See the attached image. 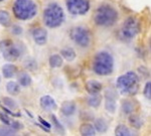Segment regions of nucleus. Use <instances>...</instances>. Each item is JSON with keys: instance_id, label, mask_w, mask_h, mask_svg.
Wrapping results in <instances>:
<instances>
[{"instance_id": "c85d7f7f", "label": "nucleus", "mask_w": 151, "mask_h": 136, "mask_svg": "<svg viewBox=\"0 0 151 136\" xmlns=\"http://www.w3.org/2000/svg\"><path fill=\"white\" fill-rule=\"evenodd\" d=\"M17 133V131L14 130L13 128L9 127H1L0 128V136H10V135H15Z\"/></svg>"}, {"instance_id": "f3484780", "label": "nucleus", "mask_w": 151, "mask_h": 136, "mask_svg": "<svg viewBox=\"0 0 151 136\" xmlns=\"http://www.w3.org/2000/svg\"><path fill=\"white\" fill-rule=\"evenodd\" d=\"M80 133L85 136H93L96 135V130H95L94 126L92 124L85 123V124H82L81 127H80Z\"/></svg>"}, {"instance_id": "4be33fe9", "label": "nucleus", "mask_w": 151, "mask_h": 136, "mask_svg": "<svg viewBox=\"0 0 151 136\" xmlns=\"http://www.w3.org/2000/svg\"><path fill=\"white\" fill-rule=\"evenodd\" d=\"M101 101H102V97H101V95H99V94L91 95V96L88 98V104L91 107H93V108L99 107L100 104H101Z\"/></svg>"}, {"instance_id": "0eeeda50", "label": "nucleus", "mask_w": 151, "mask_h": 136, "mask_svg": "<svg viewBox=\"0 0 151 136\" xmlns=\"http://www.w3.org/2000/svg\"><path fill=\"white\" fill-rule=\"evenodd\" d=\"M70 37L76 45L81 47H88L91 42V35L87 28L83 26H77L70 31Z\"/></svg>"}, {"instance_id": "9b49d317", "label": "nucleus", "mask_w": 151, "mask_h": 136, "mask_svg": "<svg viewBox=\"0 0 151 136\" xmlns=\"http://www.w3.org/2000/svg\"><path fill=\"white\" fill-rule=\"evenodd\" d=\"M113 91H107L105 96V109L108 112L114 113L116 111V96Z\"/></svg>"}, {"instance_id": "6ab92c4d", "label": "nucleus", "mask_w": 151, "mask_h": 136, "mask_svg": "<svg viewBox=\"0 0 151 136\" xmlns=\"http://www.w3.org/2000/svg\"><path fill=\"white\" fill-rule=\"evenodd\" d=\"M60 55L65 60H67L68 62H72V60L76 59V55H76V52L72 47H65L60 50Z\"/></svg>"}, {"instance_id": "393cba45", "label": "nucleus", "mask_w": 151, "mask_h": 136, "mask_svg": "<svg viewBox=\"0 0 151 136\" xmlns=\"http://www.w3.org/2000/svg\"><path fill=\"white\" fill-rule=\"evenodd\" d=\"M122 111L124 114H126V115L133 113V111H134L133 102H131L129 100H124L122 102Z\"/></svg>"}, {"instance_id": "f8f14e48", "label": "nucleus", "mask_w": 151, "mask_h": 136, "mask_svg": "<svg viewBox=\"0 0 151 136\" xmlns=\"http://www.w3.org/2000/svg\"><path fill=\"white\" fill-rule=\"evenodd\" d=\"M40 103V107L45 111H52L57 109V103H55V99L50 96H47V95L41 97Z\"/></svg>"}, {"instance_id": "e433bc0d", "label": "nucleus", "mask_w": 151, "mask_h": 136, "mask_svg": "<svg viewBox=\"0 0 151 136\" xmlns=\"http://www.w3.org/2000/svg\"><path fill=\"white\" fill-rule=\"evenodd\" d=\"M1 1H4V0H0V2H1Z\"/></svg>"}, {"instance_id": "c756f323", "label": "nucleus", "mask_w": 151, "mask_h": 136, "mask_svg": "<svg viewBox=\"0 0 151 136\" xmlns=\"http://www.w3.org/2000/svg\"><path fill=\"white\" fill-rule=\"evenodd\" d=\"M24 65H25V68L29 71L33 72L36 70V68H37V64H36V62L33 59H29V60H26L25 63H24Z\"/></svg>"}, {"instance_id": "b1692460", "label": "nucleus", "mask_w": 151, "mask_h": 136, "mask_svg": "<svg viewBox=\"0 0 151 136\" xmlns=\"http://www.w3.org/2000/svg\"><path fill=\"white\" fill-rule=\"evenodd\" d=\"M115 134L118 136H130L131 131L129 130V128L125 125H118L115 129Z\"/></svg>"}, {"instance_id": "473e14b6", "label": "nucleus", "mask_w": 151, "mask_h": 136, "mask_svg": "<svg viewBox=\"0 0 151 136\" xmlns=\"http://www.w3.org/2000/svg\"><path fill=\"white\" fill-rule=\"evenodd\" d=\"M150 95H151V83L149 81L146 83L145 87H144V96L150 100Z\"/></svg>"}, {"instance_id": "4468645a", "label": "nucleus", "mask_w": 151, "mask_h": 136, "mask_svg": "<svg viewBox=\"0 0 151 136\" xmlns=\"http://www.w3.org/2000/svg\"><path fill=\"white\" fill-rule=\"evenodd\" d=\"M102 86L101 83H99L98 81H95V80H91V81H88L86 84V90L90 95H94V94H99L101 92Z\"/></svg>"}, {"instance_id": "39448f33", "label": "nucleus", "mask_w": 151, "mask_h": 136, "mask_svg": "<svg viewBox=\"0 0 151 136\" xmlns=\"http://www.w3.org/2000/svg\"><path fill=\"white\" fill-rule=\"evenodd\" d=\"M138 77L134 72H127L117 79L116 87L123 95L134 94L137 90Z\"/></svg>"}, {"instance_id": "f704fd0d", "label": "nucleus", "mask_w": 151, "mask_h": 136, "mask_svg": "<svg viewBox=\"0 0 151 136\" xmlns=\"http://www.w3.org/2000/svg\"><path fill=\"white\" fill-rule=\"evenodd\" d=\"M3 111L5 113H7V114H10V115L14 116V117H19V116H20V113H14V112H12L10 109H8V108H4V107H3Z\"/></svg>"}, {"instance_id": "a878e982", "label": "nucleus", "mask_w": 151, "mask_h": 136, "mask_svg": "<svg viewBox=\"0 0 151 136\" xmlns=\"http://www.w3.org/2000/svg\"><path fill=\"white\" fill-rule=\"evenodd\" d=\"M129 123H130L131 126H133L136 129H139L142 126V120L138 115H131L129 117Z\"/></svg>"}, {"instance_id": "20e7f679", "label": "nucleus", "mask_w": 151, "mask_h": 136, "mask_svg": "<svg viewBox=\"0 0 151 136\" xmlns=\"http://www.w3.org/2000/svg\"><path fill=\"white\" fill-rule=\"evenodd\" d=\"M93 71L99 76H109L114 71V59L107 52H100L93 62Z\"/></svg>"}, {"instance_id": "bb28decb", "label": "nucleus", "mask_w": 151, "mask_h": 136, "mask_svg": "<svg viewBox=\"0 0 151 136\" xmlns=\"http://www.w3.org/2000/svg\"><path fill=\"white\" fill-rule=\"evenodd\" d=\"M50 118H52V125H53V127H55V131L58 133H60V134H65V131L64 126L60 124V122L58 120V118L55 117V115H52V117Z\"/></svg>"}, {"instance_id": "6e6552de", "label": "nucleus", "mask_w": 151, "mask_h": 136, "mask_svg": "<svg viewBox=\"0 0 151 136\" xmlns=\"http://www.w3.org/2000/svg\"><path fill=\"white\" fill-rule=\"evenodd\" d=\"M140 25L138 19L135 17H128L124 21L121 33H122L123 37L127 38V40H131V38H134L138 35Z\"/></svg>"}, {"instance_id": "9d476101", "label": "nucleus", "mask_w": 151, "mask_h": 136, "mask_svg": "<svg viewBox=\"0 0 151 136\" xmlns=\"http://www.w3.org/2000/svg\"><path fill=\"white\" fill-rule=\"evenodd\" d=\"M32 38L38 45H43L47 42V31L45 28L37 27L32 30Z\"/></svg>"}, {"instance_id": "c9c22d12", "label": "nucleus", "mask_w": 151, "mask_h": 136, "mask_svg": "<svg viewBox=\"0 0 151 136\" xmlns=\"http://www.w3.org/2000/svg\"><path fill=\"white\" fill-rule=\"evenodd\" d=\"M38 120H40V122L41 123V126H45V127H47V129H50V123H47V121H45V119L41 118L40 116L38 117Z\"/></svg>"}, {"instance_id": "7ed1b4c3", "label": "nucleus", "mask_w": 151, "mask_h": 136, "mask_svg": "<svg viewBox=\"0 0 151 136\" xmlns=\"http://www.w3.org/2000/svg\"><path fill=\"white\" fill-rule=\"evenodd\" d=\"M12 9L18 20H29L37 14V5L32 0H15Z\"/></svg>"}, {"instance_id": "f03ea898", "label": "nucleus", "mask_w": 151, "mask_h": 136, "mask_svg": "<svg viewBox=\"0 0 151 136\" xmlns=\"http://www.w3.org/2000/svg\"><path fill=\"white\" fill-rule=\"evenodd\" d=\"M65 21V12L58 3L48 4L43 10V22L50 28H57Z\"/></svg>"}, {"instance_id": "dca6fc26", "label": "nucleus", "mask_w": 151, "mask_h": 136, "mask_svg": "<svg viewBox=\"0 0 151 136\" xmlns=\"http://www.w3.org/2000/svg\"><path fill=\"white\" fill-rule=\"evenodd\" d=\"M94 128L96 130V132H100V133H105L108 129V124L105 121V119L103 118H98L95 120L94 123Z\"/></svg>"}, {"instance_id": "f257e3e1", "label": "nucleus", "mask_w": 151, "mask_h": 136, "mask_svg": "<svg viewBox=\"0 0 151 136\" xmlns=\"http://www.w3.org/2000/svg\"><path fill=\"white\" fill-rule=\"evenodd\" d=\"M118 11L113 6L104 4L97 8L95 12L94 20L97 25L108 27V26L114 25L118 20Z\"/></svg>"}, {"instance_id": "2eb2a0df", "label": "nucleus", "mask_w": 151, "mask_h": 136, "mask_svg": "<svg viewBox=\"0 0 151 136\" xmlns=\"http://www.w3.org/2000/svg\"><path fill=\"white\" fill-rule=\"evenodd\" d=\"M17 72V68L13 64H6L2 67V74L5 79H10L16 74Z\"/></svg>"}, {"instance_id": "412c9836", "label": "nucleus", "mask_w": 151, "mask_h": 136, "mask_svg": "<svg viewBox=\"0 0 151 136\" xmlns=\"http://www.w3.org/2000/svg\"><path fill=\"white\" fill-rule=\"evenodd\" d=\"M50 68H52V69H55V68H60L62 67L63 65V58L60 55H58V53H55V55H52L50 57Z\"/></svg>"}, {"instance_id": "1a4fd4ad", "label": "nucleus", "mask_w": 151, "mask_h": 136, "mask_svg": "<svg viewBox=\"0 0 151 136\" xmlns=\"http://www.w3.org/2000/svg\"><path fill=\"white\" fill-rule=\"evenodd\" d=\"M67 8L73 15H84L90 9L88 0H67Z\"/></svg>"}, {"instance_id": "aec40b11", "label": "nucleus", "mask_w": 151, "mask_h": 136, "mask_svg": "<svg viewBox=\"0 0 151 136\" xmlns=\"http://www.w3.org/2000/svg\"><path fill=\"white\" fill-rule=\"evenodd\" d=\"M0 24L4 27L11 25V18L10 14L6 10H0Z\"/></svg>"}, {"instance_id": "ddd939ff", "label": "nucleus", "mask_w": 151, "mask_h": 136, "mask_svg": "<svg viewBox=\"0 0 151 136\" xmlns=\"http://www.w3.org/2000/svg\"><path fill=\"white\" fill-rule=\"evenodd\" d=\"M60 112L65 116H72L76 112V104L73 101H65L60 106Z\"/></svg>"}, {"instance_id": "423d86ee", "label": "nucleus", "mask_w": 151, "mask_h": 136, "mask_svg": "<svg viewBox=\"0 0 151 136\" xmlns=\"http://www.w3.org/2000/svg\"><path fill=\"white\" fill-rule=\"evenodd\" d=\"M0 53L8 62H14L21 55L18 47L10 40H3L0 42Z\"/></svg>"}, {"instance_id": "5701e85b", "label": "nucleus", "mask_w": 151, "mask_h": 136, "mask_svg": "<svg viewBox=\"0 0 151 136\" xmlns=\"http://www.w3.org/2000/svg\"><path fill=\"white\" fill-rule=\"evenodd\" d=\"M31 78L26 73H22L18 76V84L21 87H28L31 84Z\"/></svg>"}, {"instance_id": "72a5a7b5", "label": "nucleus", "mask_w": 151, "mask_h": 136, "mask_svg": "<svg viewBox=\"0 0 151 136\" xmlns=\"http://www.w3.org/2000/svg\"><path fill=\"white\" fill-rule=\"evenodd\" d=\"M11 32L16 35H21V33H22V27H20V26H18V25H13L11 28Z\"/></svg>"}, {"instance_id": "cd10ccee", "label": "nucleus", "mask_w": 151, "mask_h": 136, "mask_svg": "<svg viewBox=\"0 0 151 136\" xmlns=\"http://www.w3.org/2000/svg\"><path fill=\"white\" fill-rule=\"evenodd\" d=\"M3 103L4 105H5L8 109H12V110H16L17 109V104H16V102L14 100H12L11 98H8V97H5V98H3Z\"/></svg>"}, {"instance_id": "a211bd4d", "label": "nucleus", "mask_w": 151, "mask_h": 136, "mask_svg": "<svg viewBox=\"0 0 151 136\" xmlns=\"http://www.w3.org/2000/svg\"><path fill=\"white\" fill-rule=\"evenodd\" d=\"M6 90L8 92V94L12 95V96H17L20 93V85L16 83V82L10 81L6 85Z\"/></svg>"}, {"instance_id": "2f4dec72", "label": "nucleus", "mask_w": 151, "mask_h": 136, "mask_svg": "<svg viewBox=\"0 0 151 136\" xmlns=\"http://www.w3.org/2000/svg\"><path fill=\"white\" fill-rule=\"evenodd\" d=\"M9 126H10L11 128H13L14 130H16V131L20 130V129H23V124L19 122V121H12L10 124H9Z\"/></svg>"}, {"instance_id": "7c9ffc66", "label": "nucleus", "mask_w": 151, "mask_h": 136, "mask_svg": "<svg viewBox=\"0 0 151 136\" xmlns=\"http://www.w3.org/2000/svg\"><path fill=\"white\" fill-rule=\"evenodd\" d=\"M0 120H1L2 123H4V125H8L11 123V119L8 117V115H7V113L5 112H0Z\"/></svg>"}]
</instances>
